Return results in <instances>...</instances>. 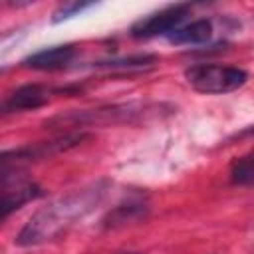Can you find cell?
Returning a JSON list of instances; mask_svg holds the SVG:
<instances>
[{
	"label": "cell",
	"mask_w": 254,
	"mask_h": 254,
	"mask_svg": "<svg viewBox=\"0 0 254 254\" xmlns=\"http://www.w3.org/2000/svg\"><path fill=\"white\" fill-rule=\"evenodd\" d=\"M190 6L189 4H175L165 10H159L137 24L131 26V36L137 40H149L155 36H169L173 30L181 26V22L187 18Z\"/></svg>",
	"instance_id": "5b68a950"
},
{
	"label": "cell",
	"mask_w": 254,
	"mask_h": 254,
	"mask_svg": "<svg viewBox=\"0 0 254 254\" xmlns=\"http://www.w3.org/2000/svg\"><path fill=\"white\" fill-rule=\"evenodd\" d=\"M230 179L236 185L254 187V149L232 163V167H230Z\"/></svg>",
	"instance_id": "30bf717a"
},
{
	"label": "cell",
	"mask_w": 254,
	"mask_h": 254,
	"mask_svg": "<svg viewBox=\"0 0 254 254\" xmlns=\"http://www.w3.org/2000/svg\"><path fill=\"white\" fill-rule=\"evenodd\" d=\"M212 36V22L206 20V18H200V20H194L190 24H185V26H179L177 30H173L167 40L171 44H204L208 42Z\"/></svg>",
	"instance_id": "9c48e42d"
},
{
	"label": "cell",
	"mask_w": 254,
	"mask_h": 254,
	"mask_svg": "<svg viewBox=\"0 0 254 254\" xmlns=\"http://www.w3.org/2000/svg\"><path fill=\"white\" fill-rule=\"evenodd\" d=\"M141 216H145V204L127 202V204L117 206L113 212H109V216L105 218V224L107 226H117V224H125L129 220H135V218H141Z\"/></svg>",
	"instance_id": "8fae6325"
},
{
	"label": "cell",
	"mask_w": 254,
	"mask_h": 254,
	"mask_svg": "<svg viewBox=\"0 0 254 254\" xmlns=\"http://www.w3.org/2000/svg\"><path fill=\"white\" fill-rule=\"evenodd\" d=\"M87 135L85 133H65L60 135L52 141H42V143H34V145H26L14 151H6L2 155V169L14 165L18 167L20 163H30V161H40V159H48L52 155H58L62 151H67L71 147H75L77 143H81Z\"/></svg>",
	"instance_id": "277c9868"
},
{
	"label": "cell",
	"mask_w": 254,
	"mask_h": 254,
	"mask_svg": "<svg viewBox=\"0 0 254 254\" xmlns=\"http://www.w3.org/2000/svg\"><path fill=\"white\" fill-rule=\"evenodd\" d=\"M185 79L198 93L218 95L242 87L248 81V73L242 67H234V65L194 64L185 69Z\"/></svg>",
	"instance_id": "7a4b0ae2"
},
{
	"label": "cell",
	"mask_w": 254,
	"mask_h": 254,
	"mask_svg": "<svg viewBox=\"0 0 254 254\" xmlns=\"http://www.w3.org/2000/svg\"><path fill=\"white\" fill-rule=\"evenodd\" d=\"M75 58V46L64 44V46H52L46 50H40L28 58L22 60L24 67L38 69V71H58L67 67Z\"/></svg>",
	"instance_id": "8992f818"
},
{
	"label": "cell",
	"mask_w": 254,
	"mask_h": 254,
	"mask_svg": "<svg viewBox=\"0 0 254 254\" xmlns=\"http://www.w3.org/2000/svg\"><path fill=\"white\" fill-rule=\"evenodd\" d=\"M91 4L89 2H67V4H62L60 8H56V12L52 14V22H62V20H67L71 16H75L77 12L89 8Z\"/></svg>",
	"instance_id": "7c38bea8"
},
{
	"label": "cell",
	"mask_w": 254,
	"mask_h": 254,
	"mask_svg": "<svg viewBox=\"0 0 254 254\" xmlns=\"http://www.w3.org/2000/svg\"><path fill=\"white\" fill-rule=\"evenodd\" d=\"M4 185V190H2V204H0V210H2V218H8L10 212L18 210L22 204L38 198L44 194L42 187L28 181V179H14V183H2Z\"/></svg>",
	"instance_id": "ba28073f"
},
{
	"label": "cell",
	"mask_w": 254,
	"mask_h": 254,
	"mask_svg": "<svg viewBox=\"0 0 254 254\" xmlns=\"http://www.w3.org/2000/svg\"><path fill=\"white\" fill-rule=\"evenodd\" d=\"M147 105L139 103H123V105H109L99 109H81L69 115H58L50 119L46 125L50 127H64V125H93V123H117V121H133L149 113Z\"/></svg>",
	"instance_id": "3957f363"
},
{
	"label": "cell",
	"mask_w": 254,
	"mask_h": 254,
	"mask_svg": "<svg viewBox=\"0 0 254 254\" xmlns=\"http://www.w3.org/2000/svg\"><path fill=\"white\" fill-rule=\"evenodd\" d=\"M50 99V89L40 85V83H26L10 91L2 103L4 113H16V111H28V109H38L46 105Z\"/></svg>",
	"instance_id": "52a82bcc"
},
{
	"label": "cell",
	"mask_w": 254,
	"mask_h": 254,
	"mask_svg": "<svg viewBox=\"0 0 254 254\" xmlns=\"http://www.w3.org/2000/svg\"><path fill=\"white\" fill-rule=\"evenodd\" d=\"M105 187H107L105 183H95L87 189L75 190L40 208L18 232L16 244L36 246L60 238L62 234H65V230L71 224H75V220L89 214L95 208V204L101 202L105 194Z\"/></svg>",
	"instance_id": "6da1fadb"
}]
</instances>
